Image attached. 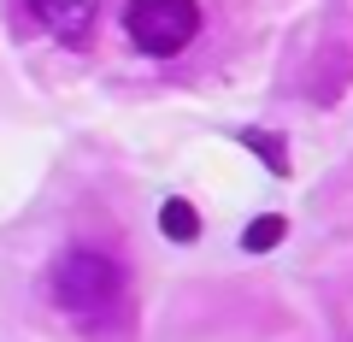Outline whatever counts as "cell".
Listing matches in <instances>:
<instances>
[{"instance_id":"8992f818","label":"cell","mask_w":353,"mask_h":342,"mask_svg":"<svg viewBox=\"0 0 353 342\" xmlns=\"http://www.w3.org/2000/svg\"><path fill=\"white\" fill-rule=\"evenodd\" d=\"M241 142H248V148H259L271 171H289V160H283V142H277V136H259V130H248V136H241Z\"/></svg>"},{"instance_id":"7a4b0ae2","label":"cell","mask_w":353,"mask_h":342,"mask_svg":"<svg viewBox=\"0 0 353 342\" xmlns=\"http://www.w3.org/2000/svg\"><path fill=\"white\" fill-rule=\"evenodd\" d=\"M124 30L141 53L171 59L201 36V6L194 0H130L124 6Z\"/></svg>"},{"instance_id":"5b68a950","label":"cell","mask_w":353,"mask_h":342,"mask_svg":"<svg viewBox=\"0 0 353 342\" xmlns=\"http://www.w3.org/2000/svg\"><path fill=\"white\" fill-rule=\"evenodd\" d=\"M283 236H289V218H283V213H259L248 230H241V248H248V254H271Z\"/></svg>"},{"instance_id":"6da1fadb","label":"cell","mask_w":353,"mask_h":342,"mask_svg":"<svg viewBox=\"0 0 353 342\" xmlns=\"http://www.w3.org/2000/svg\"><path fill=\"white\" fill-rule=\"evenodd\" d=\"M53 301L71 325H101V319L118 313L124 301V266H118L112 254L101 248H71L59 254V266H53Z\"/></svg>"},{"instance_id":"277c9868","label":"cell","mask_w":353,"mask_h":342,"mask_svg":"<svg viewBox=\"0 0 353 342\" xmlns=\"http://www.w3.org/2000/svg\"><path fill=\"white\" fill-rule=\"evenodd\" d=\"M159 230H165L171 242H194V236H201V213H194L183 195H171V201L159 207Z\"/></svg>"},{"instance_id":"3957f363","label":"cell","mask_w":353,"mask_h":342,"mask_svg":"<svg viewBox=\"0 0 353 342\" xmlns=\"http://www.w3.org/2000/svg\"><path fill=\"white\" fill-rule=\"evenodd\" d=\"M30 12L65 41V48H83L88 30H94V12H101V0H30Z\"/></svg>"}]
</instances>
